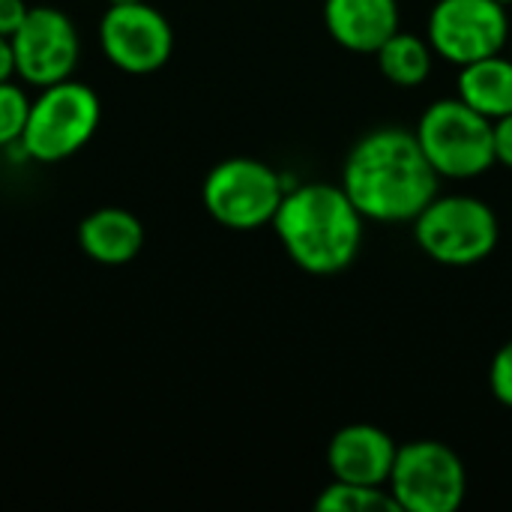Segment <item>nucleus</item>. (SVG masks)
I'll use <instances>...</instances> for the list:
<instances>
[{
  "mask_svg": "<svg viewBox=\"0 0 512 512\" xmlns=\"http://www.w3.org/2000/svg\"><path fill=\"white\" fill-rule=\"evenodd\" d=\"M342 189L366 222L402 225L414 222L441 192V177L426 159L414 129L378 126L345 156Z\"/></svg>",
  "mask_w": 512,
  "mask_h": 512,
  "instance_id": "1",
  "label": "nucleus"
},
{
  "mask_svg": "<svg viewBox=\"0 0 512 512\" xmlns=\"http://www.w3.org/2000/svg\"><path fill=\"white\" fill-rule=\"evenodd\" d=\"M273 231L285 255L309 276L345 273L366 237V216L342 183H297L285 192Z\"/></svg>",
  "mask_w": 512,
  "mask_h": 512,
  "instance_id": "2",
  "label": "nucleus"
},
{
  "mask_svg": "<svg viewBox=\"0 0 512 512\" xmlns=\"http://www.w3.org/2000/svg\"><path fill=\"white\" fill-rule=\"evenodd\" d=\"M102 123L99 93L75 78L42 87L30 99L21 153L39 165H57L84 150Z\"/></svg>",
  "mask_w": 512,
  "mask_h": 512,
  "instance_id": "3",
  "label": "nucleus"
},
{
  "mask_svg": "<svg viewBox=\"0 0 512 512\" xmlns=\"http://www.w3.org/2000/svg\"><path fill=\"white\" fill-rule=\"evenodd\" d=\"M411 225L420 252L444 267H474L486 261L501 240L498 213L489 201L465 192H438Z\"/></svg>",
  "mask_w": 512,
  "mask_h": 512,
  "instance_id": "4",
  "label": "nucleus"
},
{
  "mask_svg": "<svg viewBox=\"0 0 512 512\" xmlns=\"http://www.w3.org/2000/svg\"><path fill=\"white\" fill-rule=\"evenodd\" d=\"M414 135L441 180H477L495 165L492 120L459 96L426 105Z\"/></svg>",
  "mask_w": 512,
  "mask_h": 512,
  "instance_id": "5",
  "label": "nucleus"
},
{
  "mask_svg": "<svg viewBox=\"0 0 512 512\" xmlns=\"http://www.w3.org/2000/svg\"><path fill=\"white\" fill-rule=\"evenodd\" d=\"M285 174L252 156L216 162L201 183V204L228 231H258L273 222L285 198Z\"/></svg>",
  "mask_w": 512,
  "mask_h": 512,
  "instance_id": "6",
  "label": "nucleus"
},
{
  "mask_svg": "<svg viewBox=\"0 0 512 512\" xmlns=\"http://www.w3.org/2000/svg\"><path fill=\"white\" fill-rule=\"evenodd\" d=\"M387 492L399 512H456L468 498V471L447 444L408 441L396 453Z\"/></svg>",
  "mask_w": 512,
  "mask_h": 512,
  "instance_id": "7",
  "label": "nucleus"
},
{
  "mask_svg": "<svg viewBox=\"0 0 512 512\" xmlns=\"http://www.w3.org/2000/svg\"><path fill=\"white\" fill-rule=\"evenodd\" d=\"M426 39L435 57L468 66L507 48L510 12L498 0H435L426 18Z\"/></svg>",
  "mask_w": 512,
  "mask_h": 512,
  "instance_id": "8",
  "label": "nucleus"
},
{
  "mask_svg": "<svg viewBox=\"0 0 512 512\" xmlns=\"http://www.w3.org/2000/svg\"><path fill=\"white\" fill-rule=\"evenodd\" d=\"M99 48L114 69L153 75L174 54V27L147 0L108 3L99 18Z\"/></svg>",
  "mask_w": 512,
  "mask_h": 512,
  "instance_id": "9",
  "label": "nucleus"
},
{
  "mask_svg": "<svg viewBox=\"0 0 512 512\" xmlns=\"http://www.w3.org/2000/svg\"><path fill=\"white\" fill-rule=\"evenodd\" d=\"M15 78L24 87H48L75 75L81 60V36L75 21L57 6H30L12 33Z\"/></svg>",
  "mask_w": 512,
  "mask_h": 512,
  "instance_id": "10",
  "label": "nucleus"
},
{
  "mask_svg": "<svg viewBox=\"0 0 512 512\" xmlns=\"http://www.w3.org/2000/svg\"><path fill=\"white\" fill-rule=\"evenodd\" d=\"M399 444L381 426L348 423L327 444V468L333 480L360 486H387Z\"/></svg>",
  "mask_w": 512,
  "mask_h": 512,
  "instance_id": "11",
  "label": "nucleus"
},
{
  "mask_svg": "<svg viewBox=\"0 0 512 512\" xmlns=\"http://www.w3.org/2000/svg\"><path fill=\"white\" fill-rule=\"evenodd\" d=\"M399 21V0H324L327 33L354 54H375L399 30Z\"/></svg>",
  "mask_w": 512,
  "mask_h": 512,
  "instance_id": "12",
  "label": "nucleus"
},
{
  "mask_svg": "<svg viewBox=\"0 0 512 512\" xmlns=\"http://www.w3.org/2000/svg\"><path fill=\"white\" fill-rule=\"evenodd\" d=\"M81 252L102 267H123L144 249V225L123 207H99L78 225Z\"/></svg>",
  "mask_w": 512,
  "mask_h": 512,
  "instance_id": "13",
  "label": "nucleus"
},
{
  "mask_svg": "<svg viewBox=\"0 0 512 512\" xmlns=\"http://www.w3.org/2000/svg\"><path fill=\"white\" fill-rule=\"evenodd\" d=\"M456 96L492 123L512 114V57L501 51L459 66Z\"/></svg>",
  "mask_w": 512,
  "mask_h": 512,
  "instance_id": "14",
  "label": "nucleus"
},
{
  "mask_svg": "<svg viewBox=\"0 0 512 512\" xmlns=\"http://www.w3.org/2000/svg\"><path fill=\"white\" fill-rule=\"evenodd\" d=\"M375 60H378L381 75L390 84L411 90V87H420V84L429 81L432 66H435V51H432L426 36H417V33H408V30L399 27L375 51Z\"/></svg>",
  "mask_w": 512,
  "mask_h": 512,
  "instance_id": "15",
  "label": "nucleus"
},
{
  "mask_svg": "<svg viewBox=\"0 0 512 512\" xmlns=\"http://www.w3.org/2000/svg\"><path fill=\"white\" fill-rule=\"evenodd\" d=\"M315 510L324 512H399L387 486H360L333 480L327 489H321Z\"/></svg>",
  "mask_w": 512,
  "mask_h": 512,
  "instance_id": "16",
  "label": "nucleus"
},
{
  "mask_svg": "<svg viewBox=\"0 0 512 512\" xmlns=\"http://www.w3.org/2000/svg\"><path fill=\"white\" fill-rule=\"evenodd\" d=\"M27 114H30V96L18 84V78L0 81V150L15 147L21 141Z\"/></svg>",
  "mask_w": 512,
  "mask_h": 512,
  "instance_id": "17",
  "label": "nucleus"
},
{
  "mask_svg": "<svg viewBox=\"0 0 512 512\" xmlns=\"http://www.w3.org/2000/svg\"><path fill=\"white\" fill-rule=\"evenodd\" d=\"M489 390L504 408L512 411V339L495 351L489 363Z\"/></svg>",
  "mask_w": 512,
  "mask_h": 512,
  "instance_id": "18",
  "label": "nucleus"
},
{
  "mask_svg": "<svg viewBox=\"0 0 512 512\" xmlns=\"http://www.w3.org/2000/svg\"><path fill=\"white\" fill-rule=\"evenodd\" d=\"M492 138H495V165H504L512 171V114L492 123Z\"/></svg>",
  "mask_w": 512,
  "mask_h": 512,
  "instance_id": "19",
  "label": "nucleus"
},
{
  "mask_svg": "<svg viewBox=\"0 0 512 512\" xmlns=\"http://www.w3.org/2000/svg\"><path fill=\"white\" fill-rule=\"evenodd\" d=\"M27 12H30L27 0H0V33L12 36L27 18Z\"/></svg>",
  "mask_w": 512,
  "mask_h": 512,
  "instance_id": "20",
  "label": "nucleus"
},
{
  "mask_svg": "<svg viewBox=\"0 0 512 512\" xmlns=\"http://www.w3.org/2000/svg\"><path fill=\"white\" fill-rule=\"evenodd\" d=\"M15 78V51H12V36L0 33V81Z\"/></svg>",
  "mask_w": 512,
  "mask_h": 512,
  "instance_id": "21",
  "label": "nucleus"
},
{
  "mask_svg": "<svg viewBox=\"0 0 512 512\" xmlns=\"http://www.w3.org/2000/svg\"><path fill=\"white\" fill-rule=\"evenodd\" d=\"M105 3H135V0H105Z\"/></svg>",
  "mask_w": 512,
  "mask_h": 512,
  "instance_id": "22",
  "label": "nucleus"
},
{
  "mask_svg": "<svg viewBox=\"0 0 512 512\" xmlns=\"http://www.w3.org/2000/svg\"><path fill=\"white\" fill-rule=\"evenodd\" d=\"M498 3H504V6H512V0H498Z\"/></svg>",
  "mask_w": 512,
  "mask_h": 512,
  "instance_id": "23",
  "label": "nucleus"
}]
</instances>
